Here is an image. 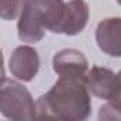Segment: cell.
<instances>
[{"instance_id":"cell-5","label":"cell","mask_w":121,"mask_h":121,"mask_svg":"<svg viewBox=\"0 0 121 121\" xmlns=\"http://www.w3.org/2000/svg\"><path fill=\"white\" fill-rule=\"evenodd\" d=\"M53 70L58 77L86 80L90 69L83 51L77 48H63L53 56Z\"/></svg>"},{"instance_id":"cell-7","label":"cell","mask_w":121,"mask_h":121,"mask_svg":"<svg viewBox=\"0 0 121 121\" xmlns=\"http://www.w3.org/2000/svg\"><path fill=\"white\" fill-rule=\"evenodd\" d=\"M98 48L110 57H121V17L103 19L95 29Z\"/></svg>"},{"instance_id":"cell-10","label":"cell","mask_w":121,"mask_h":121,"mask_svg":"<svg viewBox=\"0 0 121 121\" xmlns=\"http://www.w3.org/2000/svg\"><path fill=\"white\" fill-rule=\"evenodd\" d=\"M117 74H118V77H120V81H121V70H120ZM110 103H111V104H112V105H114V107H115V108L120 111V112H121V86H120V91H118V95H117V97H115L112 101H110Z\"/></svg>"},{"instance_id":"cell-11","label":"cell","mask_w":121,"mask_h":121,"mask_svg":"<svg viewBox=\"0 0 121 121\" xmlns=\"http://www.w3.org/2000/svg\"><path fill=\"white\" fill-rule=\"evenodd\" d=\"M117 2H118V3H120V4H121V0H117Z\"/></svg>"},{"instance_id":"cell-1","label":"cell","mask_w":121,"mask_h":121,"mask_svg":"<svg viewBox=\"0 0 121 121\" xmlns=\"http://www.w3.org/2000/svg\"><path fill=\"white\" fill-rule=\"evenodd\" d=\"M37 118L83 121L91 114V95L86 80L58 77L53 87L39 97Z\"/></svg>"},{"instance_id":"cell-8","label":"cell","mask_w":121,"mask_h":121,"mask_svg":"<svg viewBox=\"0 0 121 121\" xmlns=\"http://www.w3.org/2000/svg\"><path fill=\"white\" fill-rule=\"evenodd\" d=\"M88 19H90V7L86 0H70L69 3H66L64 16L57 34L77 36L86 29Z\"/></svg>"},{"instance_id":"cell-4","label":"cell","mask_w":121,"mask_h":121,"mask_svg":"<svg viewBox=\"0 0 121 121\" xmlns=\"http://www.w3.org/2000/svg\"><path fill=\"white\" fill-rule=\"evenodd\" d=\"M86 84L93 95L97 98L112 101L120 91V77L107 67L94 66L88 70L86 76Z\"/></svg>"},{"instance_id":"cell-3","label":"cell","mask_w":121,"mask_h":121,"mask_svg":"<svg viewBox=\"0 0 121 121\" xmlns=\"http://www.w3.org/2000/svg\"><path fill=\"white\" fill-rule=\"evenodd\" d=\"M0 112L9 120H34L37 118V103H34L31 93L22 83L3 76L0 86Z\"/></svg>"},{"instance_id":"cell-6","label":"cell","mask_w":121,"mask_h":121,"mask_svg":"<svg viewBox=\"0 0 121 121\" xmlns=\"http://www.w3.org/2000/svg\"><path fill=\"white\" fill-rule=\"evenodd\" d=\"M9 70L14 78L23 83L34 80L40 70V57L36 48L30 46H19L9 58Z\"/></svg>"},{"instance_id":"cell-9","label":"cell","mask_w":121,"mask_h":121,"mask_svg":"<svg viewBox=\"0 0 121 121\" xmlns=\"http://www.w3.org/2000/svg\"><path fill=\"white\" fill-rule=\"evenodd\" d=\"M26 0H0V16L3 20H14L20 16Z\"/></svg>"},{"instance_id":"cell-2","label":"cell","mask_w":121,"mask_h":121,"mask_svg":"<svg viewBox=\"0 0 121 121\" xmlns=\"http://www.w3.org/2000/svg\"><path fill=\"white\" fill-rule=\"evenodd\" d=\"M64 10V0H26L17 22L19 39L24 43H39L46 30L57 33Z\"/></svg>"}]
</instances>
